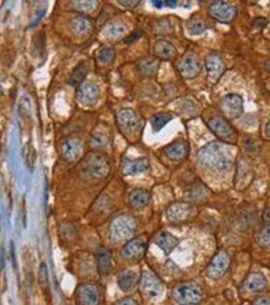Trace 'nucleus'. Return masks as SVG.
<instances>
[{
  "instance_id": "2f4dec72",
  "label": "nucleus",
  "mask_w": 270,
  "mask_h": 305,
  "mask_svg": "<svg viewBox=\"0 0 270 305\" xmlns=\"http://www.w3.org/2000/svg\"><path fill=\"white\" fill-rule=\"evenodd\" d=\"M187 29L191 35H200L206 30V23L200 16L194 15L188 20Z\"/></svg>"
},
{
  "instance_id": "9b49d317",
  "label": "nucleus",
  "mask_w": 270,
  "mask_h": 305,
  "mask_svg": "<svg viewBox=\"0 0 270 305\" xmlns=\"http://www.w3.org/2000/svg\"><path fill=\"white\" fill-rule=\"evenodd\" d=\"M208 14L218 21L230 22L237 15V8L225 1H214L208 7Z\"/></svg>"
},
{
  "instance_id": "0eeeda50",
  "label": "nucleus",
  "mask_w": 270,
  "mask_h": 305,
  "mask_svg": "<svg viewBox=\"0 0 270 305\" xmlns=\"http://www.w3.org/2000/svg\"><path fill=\"white\" fill-rule=\"evenodd\" d=\"M84 150L83 139L78 136L71 135L66 137L60 146V152L63 159L69 163L77 161Z\"/></svg>"
},
{
  "instance_id": "79ce46f5",
  "label": "nucleus",
  "mask_w": 270,
  "mask_h": 305,
  "mask_svg": "<svg viewBox=\"0 0 270 305\" xmlns=\"http://www.w3.org/2000/svg\"><path fill=\"white\" fill-rule=\"evenodd\" d=\"M253 305H270V299L262 297V298H259L258 300H256Z\"/></svg>"
},
{
  "instance_id": "aec40b11",
  "label": "nucleus",
  "mask_w": 270,
  "mask_h": 305,
  "mask_svg": "<svg viewBox=\"0 0 270 305\" xmlns=\"http://www.w3.org/2000/svg\"><path fill=\"white\" fill-rule=\"evenodd\" d=\"M153 54L159 60H171L178 54L177 48L168 40H157L153 45Z\"/></svg>"
},
{
  "instance_id": "c9c22d12",
  "label": "nucleus",
  "mask_w": 270,
  "mask_h": 305,
  "mask_svg": "<svg viewBox=\"0 0 270 305\" xmlns=\"http://www.w3.org/2000/svg\"><path fill=\"white\" fill-rule=\"evenodd\" d=\"M191 193V196L193 197L194 200H197V199H202L203 197L206 196L207 194V189L204 185L202 184H198V185H195L192 190L190 191Z\"/></svg>"
},
{
  "instance_id": "a19ab883",
  "label": "nucleus",
  "mask_w": 270,
  "mask_h": 305,
  "mask_svg": "<svg viewBox=\"0 0 270 305\" xmlns=\"http://www.w3.org/2000/svg\"><path fill=\"white\" fill-rule=\"evenodd\" d=\"M114 305H138L137 302L131 299V298H125V299H122V300H119L117 301L116 303H114Z\"/></svg>"
},
{
  "instance_id": "2eb2a0df",
  "label": "nucleus",
  "mask_w": 270,
  "mask_h": 305,
  "mask_svg": "<svg viewBox=\"0 0 270 305\" xmlns=\"http://www.w3.org/2000/svg\"><path fill=\"white\" fill-rule=\"evenodd\" d=\"M229 266H230L229 255L226 251L221 250L213 257V259L209 263L206 269V275L210 279H219L227 272Z\"/></svg>"
},
{
  "instance_id": "5701e85b",
  "label": "nucleus",
  "mask_w": 270,
  "mask_h": 305,
  "mask_svg": "<svg viewBox=\"0 0 270 305\" xmlns=\"http://www.w3.org/2000/svg\"><path fill=\"white\" fill-rule=\"evenodd\" d=\"M188 152L189 146L183 141L174 142L165 148L166 156L172 161H181L188 156Z\"/></svg>"
},
{
  "instance_id": "473e14b6",
  "label": "nucleus",
  "mask_w": 270,
  "mask_h": 305,
  "mask_svg": "<svg viewBox=\"0 0 270 305\" xmlns=\"http://www.w3.org/2000/svg\"><path fill=\"white\" fill-rule=\"evenodd\" d=\"M116 53L113 48L103 47L97 53V59L103 64H111L115 60Z\"/></svg>"
},
{
  "instance_id": "393cba45",
  "label": "nucleus",
  "mask_w": 270,
  "mask_h": 305,
  "mask_svg": "<svg viewBox=\"0 0 270 305\" xmlns=\"http://www.w3.org/2000/svg\"><path fill=\"white\" fill-rule=\"evenodd\" d=\"M267 281L265 276L262 273L256 272V273H251L245 280L244 287L246 291L250 293H255L263 290L266 287Z\"/></svg>"
},
{
  "instance_id": "cd10ccee",
  "label": "nucleus",
  "mask_w": 270,
  "mask_h": 305,
  "mask_svg": "<svg viewBox=\"0 0 270 305\" xmlns=\"http://www.w3.org/2000/svg\"><path fill=\"white\" fill-rule=\"evenodd\" d=\"M88 73V68L85 62H80L78 63L74 69L72 70L69 80H68V84L72 87H76L78 88L85 81L86 77Z\"/></svg>"
},
{
  "instance_id": "58836bf2",
  "label": "nucleus",
  "mask_w": 270,
  "mask_h": 305,
  "mask_svg": "<svg viewBox=\"0 0 270 305\" xmlns=\"http://www.w3.org/2000/svg\"><path fill=\"white\" fill-rule=\"evenodd\" d=\"M122 6H124V7H126V8H134L136 7L139 3H140V1H138V0H133V1H118Z\"/></svg>"
},
{
  "instance_id": "4be33fe9",
  "label": "nucleus",
  "mask_w": 270,
  "mask_h": 305,
  "mask_svg": "<svg viewBox=\"0 0 270 305\" xmlns=\"http://www.w3.org/2000/svg\"><path fill=\"white\" fill-rule=\"evenodd\" d=\"M96 259H97L98 271H99L100 275H102V276L109 275V273L112 269L111 251L106 247H100V248H98V250L96 252Z\"/></svg>"
},
{
  "instance_id": "f8f14e48",
  "label": "nucleus",
  "mask_w": 270,
  "mask_h": 305,
  "mask_svg": "<svg viewBox=\"0 0 270 305\" xmlns=\"http://www.w3.org/2000/svg\"><path fill=\"white\" fill-rule=\"evenodd\" d=\"M207 126L209 130L221 140L231 141L236 137V131L230 124V122L221 116H214L207 120Z\"/></svg>"
},
{
  "instance_id": "c756f323",
  "label": "nucleus",
  "mask_w": 270,
  "mask_h": 305,
  "mask_svg": "<svg viewBox=\"0 0 270 305\" xmlns=\"http://www.w3.org/2000/svg\"><path fill=\"white\" fill-rule=\"evenodd\" d=\"M173 119V115L168 112H159L150 118V124L154 132L160 131L167 123Z\"/></svg>"
},
{
  "instance_id": "ea45409f",
  "label": "nucleus",
  "mask_w": 270,
  "mask_h": 305,
  "mask_svg": "<svg viewBox=\"0 0 270 305\" xmlns=\"http://www.w3.org/2000/svg\"><path fill=\"white\" fill-rule=\"evenodd\" d=\"M266 23H267L266 19L262 18V17H258L254 21V26L256 27V29H262V28H264L266 26Z\"/></svg>"
},
{
  "instance_id": "a878e982",
  "label": "nucleus",
  "mask_w": 270,
  "mask_h": 305,
  "mask_svg": "<svg viewBox=\"0 0 270 305\" xmlns=\"http://www.w3.org/2000/svg\"><path fill=\"white\" fill-rule=\"evenodd\" d=\"M149 199H150V193L147 190L142 188H135L128 195L129 205L135 210H140L145 208L148 205Z\"/></svg>"
},
{
  "instance_id": "a211bd4d",
  "label": "nucleus",
  "mask_w": 270,
  "mask_h": 305,
  "mask_svg": "<svg viewBox=\"0 0 270 305\" xmlns=\"http://www.w3.org/2000/svg\"><path fill=\"white\" fill-rule=\"evenodd\" d=\"M150 167L147 158H138L136 160L125 159L121 165V171L124 176H132L147 171Z\"/></svg>"
},
{
  "instance_id": "dca6fc26",
  "label": "nucleus",
  "mask_w": 270,
  "mask_h": 305,
  "mask_svg": "<svg viewBox=\"0 0 270 305\" xmlns=\"http://www.w3.org/2000/svg\"><path fill=\"white\" fill-rule=\"evenodd\" d=\"M191 213V206L186 201H176L169 206L166 211L167 219L171 222H182Z\"/></svg>"
},
{
  "instance_id": "49530a36",
  "label": "nucleus",
  "mask_w": 270,
  "mask_h": 305,
  "mask_svg": "<svg viewBox=\"0 0 270 305\" xmlns=\"http://www.w3.org/2000/svg\"><path fill=\"white\" fill-rule=\"evenodd\" d=\"M264 67H265V69H266L267 71H270V59H267V60L265 61V63H264Z\"/></svg>"
},
{
  "instance_id": "6ab92c4d",
  "label": "nucleus",
  "mask_w": 270,
  "mask_h": 305,
  "mask_svg": "<svg viewBox=\"0 0 270 305\" xmlns=\"http://www.w3.org/2000/svg\"><path fill=\"white\" fill-rule=\"evenodd\" d=\"M69 29L77 36L88 35L94 28V22L91 17L86 14H77L69 20Z\"/></svg>"
},
{
  "instance_id": "4468645a",
  "label": "nucleus",
  "mask_w": 270,
  "mask_h": 305,
  "mask_svg": "<svg viewBox=\"0 0 270 305\" xmlns=\"http://www.w3.org/2000/svg\"><path fill=\"white\" fill-rule=\"evenodd\" d=\"M179 74L184 80L195 79L201 71V64L198 58L192 54L185 55L177 65Z\"/></svg>"
},
{
  "instance_id": "b1692460",
  "label": "nucleus",
  "mask_w": 270,
  "mask_h": 305,
  "mask_svg": "<svg viewBox=\"0 0 270 305\" xmlns=\"http://www.w3.org/2000/svg\"><path fill=\"white\" fill-rule=\"evenodd\" d=\"M160 61L156 57H145L138 61L137 69L142 77L150 78L157 73Z\"/></svg>"
},
{
  "instance_id": "37998d69",
  "label": "nucleus",
  "mask_w": 270,
  "mask_h": 305,
  "mask_svg": "<svg viewBox=\"0 0 270 305\" xmlns=\"http://www.w3.org/2000/svg\"><path fill=\"white\" fill-rule=\"evenodd\" d=\"M263 220L266 225H270V208H267L263 213Z\"/></svg>"
},
{
  "instance_id": "a18cd8bd",
  "label": "nucleus",
  "mask_w": 270,
  "mask_h": 305,
  "mask_svg": "<svg viewBox=\"0 0 270 305\" xmlns=\"http://www.w3.org/2000/svg\"><path fill=\"white\" fill-rule=\"evenodd\" d=\"M152 3H153V5L155 6V7H157V8H160L161 6H163V4H164V1H155V0H153L152 1Z\"/></svg>"
},
{
  "instance_id": "39448f33",
  "label": "nucleus",
  "mask_w": 270,
  "mask_h": 305,
  "mask_svg": "<svg viewBox=\"0 0 270 305\" xmlns=\"http://www.w3.org/2000/svg\"><path fill=\"white\" fill-rule=\"evenodd\" d=\"M164 285L161 281L151 272L144 271L140 278V290L142 294L150 300L157 299L163 293Z\"/></svg>"
},
{
  "instance_id": "e433bc0d",
  "label": "nucleus",
  "mask_w": 270,
  "mask_h": 305,
  "mask_svg": "<svg viewBox=\"0 0 270 305\" xmlns=\"http://www.w3.org/2000/svg\"><path fill=\"white\" fill-rule=\"evenodd\" d=\"M39 281L42 285L48 284V269L44 263L41 264L39 269Z\"/></svg>"
},
{
  "instance_id": "423d86ee",
  "label": "nucleus",
  "mask_w": 270,
  "mask_h": 305,
  "mask_svg": "<svg viewBox=\"0 0 270 305\" xmlns=\"http://www.w3.org/2000/svg\"><path fill=\"white\" fill-rule=\"evenodd\" d=\"M220 108L227 119H237L244 111V100L238 94H229L220 101Z\"/></svg>"
},
{
  "instance_id": "72a5a7b5",
  "label": "nucleus",
  "mask_w": 270,
  "mask_h": 305,
  "mask_svg": "<svg viewBox=\"0 0 270 305\" xmlns=\"http://www.w3.org/2000/svg\"><path fill=\"white\" fill-rule=\"evenodd\" d=\"M71 7L80 13L93 12L98 7L97 1H73Z\"/></svg>"
},
{
  "instance_id": "bb28decb",
  "label": "nucleus",
  "mask_w": 270,
  "mask_h": 305,
  "mask_svg": "<svg viewBox=\"0 0 270 305\" xmlns=\"http://www.w3.org/2000/svg\"><path fill=\"white\" fill-rule=\"evenodd\" d=\"M138 282V276L134 271L127 270L122 272L117 279V283L119 288L123 292H129L131 291Z\"/></svg>"
},
{
  "instance_id": "9d476101",
  "label": "nucleus",
  "mask_w": 270,
  "mask_h": 305,
  "mask_svg": "<svg viewBox=\"0 0 270 305\" xmlns=\"http://www.w3.org/2000/svg\"><path fill=\"white\" fill-rule=\"evenodd\" d=\"M75 300L77 305H99L101 302L100 290L92 283L80 284L75 291Z\"/></svg>"
},
{
  "instance_id": "4c0bfd02",
  "label": "nucleus",
  "mask_w": 270,
  "mask_h": 305,
  "mask_svg": "<svg viewBox=\"0 0 270 305\" xmlns=\"http://www.w3.org/2000/svg\"><path fill=\"white\" fill-rule=\"evenodd\" d=\"M142 35H143V33H142L141 31H137V32H134V33L130 34L128 37H126V38L123 40V42H124L125 44H127V45L132 44V43H134L135 41H137L138 39H140V38L142 37Z\"/></svg>"
},
{
  "instance_id": "f3484780",
  "label": "nucleus",
  "mask_w": 270,
  "mask_h": 305,
  "mask_svg": "<svg viewBox=\"0 0 270 305\" xmlns=\"http://www.w3.org/2000/svg\"><path fill=\"white\" fill-rule=\"evenodd\" d=\"M145 251V244L140 239H132L128 241L121 250V256L128 262L139 261Z\"/></svg>"
},
{
  "instance_id": "7c9ffc66",
  "label": "nucleus",
  "mask_w": 270,
  "mask_h": 305,
  "mask_svg": "<svg viewBox=\"0 0 270 305\" xmlns=\"http://www.w3.org/2000/svg\"><path fill=\"white\" fill-rule=\"evenodd\" d=\"M110 143V136L108 133L101 131V130H96L91 137V145L94 148H104Z\"/></svg>"
},
{
  "instance_id": "f704fd0d",
  "label": "nucleus",
  "mask_w": 270,
  "mask_h": 305,
  "mask_svg": "<svg viewBox=\"0 0 270 305\" xmlns=\"http://www.w3.org/2000/svg\"><path fill=\"white\" fill-rule=\"evenodd\" d=\"M257 242L262 247H268L270 245V225H265L257 236Z\"/></svg>"
},
{
  "instance_id": "ddd939ff",
  "label": "nucleus",
  "mask_w": 270,
  "mask_h": 305,
  "mask_svg": "<svg viewBox=\"0 0 270 305\" xmlns=\"http://www.w3.org/2000/svg\"><path fill=\"white\" fill-rule=\"evenodd\" d=\"M205 68L208 80L211 83H217L226 71V62L219 53H209L205 57Z\"/></svg>"
},
{
  "instance_id": "c03bdc74",
  "label": "nucleus",
  "mask_w": 270,
  "mask_h": 305,
  "mask_svg": "<svg viewBox=\"0 0 270 305\" xmlns=\"http://www.w3.org/2000/svg\"><path fill=\"white\" fill-rule=\"evenodd\" d=\"M164 4L171 7V8H175L177 6V1H165Z\"/></svg>"
},
{
  "instance_id": "c85d7f7f",
  "label": "nucleus",
  "mask_w": 270,
  "mask_h": 305,
  "mask_svg": "<svg viewBox=\"0 0 270 305\" xmlns=\"http://www.w3.org/2000/svg\"><path fill=\"white\" fill-rule=\"evenodd\" d=\"M126 33V27L122 22H111L103 31V34L107 39L115 40L122 37Z\"/></svg>"
},
{
  "instance_id": "412c9836",
  "label": "nucleus",
  "mask_w": 270,
  "mask_h": 305,
  "mask_svg": "<svg viewBox=\"0 0 270 305\" xmlns=\"http://www.w3.org/2000/svg\"><path fill=\"white\" fill-rule=\"evenodd\" d=\"M179 239L168 231H160L154 237V243L169 256L179 244Z\"/></svg>"
},
{
  "instance_id": "f257e3e1",
  "label": "nucleus",
  "mask_w": 270,
  "mask_h": 305,
  "mask_svg": "<svg viewBox=\"0 0 270 305\" xmlns=\"http://www.w3.org/2000/svg\"><path fill=\"white\" fill-rule=\"evenodd\" d=\"M197 162L207 170L215 172L228 171L234 163L230 145L221 142H210L197 152Z\"/></svg>"
},
{
  "instance_id": "20e7f679",
  "label": "nucleus",
  "mask_w": 270,
  "mask_h": 305,
  "mask_svg": "<svg viewBox=\"0 0 270 305\" xmlns=\"http://www.w3.org/2000/svg\"><path fill=\"white\" fill-rule=\"evenodd\" d=\"M173 298L178 304H197L202 299V289L195 283H180L173 289Z\"/></svg>"
},
{
  "instance_id": "7ed1b4c3",
  "label": "nucleus",
  "mask_w": 270,
  "mask_h": 305,
  "mask_svg": "<svg viewBox=\"0 0 270 305\" xmlns=\"http://www.w3.org/2000/svg\"><path fill=\"white\" fill-rule=\"evenodd\" d=\"M137 224L134 218L129 215L116 217L110 226V237L115 242H122L129 239L136 231Z\"/></svg>"
},
{
  "instance_id": "de8ad7c7",
  "label": "nucleus",
  "mask_w": 270,
  "mask_h": 305,
  "mask_svg": "<svg viewBox=\"0 0 270 305\" xmlns=\"http://www.w3.org/2000/svg\"><path fill=\"white\" fill-rule=\"evenodd\" d=\"M265 133L266 135L270 138V121H268V123L266 124V128H265Z\"/></svg>"
},
{
  "instance_id": "f03ea898",
  "label": "nucleus",
  "mask_w": 270,
  "mask_h": 305,
  "mask_svg": "<svg viewBox=\"0 0 270 305\" xmlns=\"http://www.w3.org/2000/svg\"><path fill=\"white\" fill-rule=\"evenodd\" d=\"M110 170V160L102 152H89L83 159L80 165L82 174L93 179H103L107 177Z\"/></svg>"
},
{
  "instance_id": "1a4fd4ad",
  "label": "nucleus",
  "mask_w": 270,
  "mask_h": 305,
  "mask_svg": "<svg viewBox=\"0 0 270 305\" xmlns=\"http://www.w3.org/2000/svg\"><path fill=\"white\" fill-rule=\"evenodd\" d=\"M100 99V88L93 82H84L76 90V100L85 107L95 106Z\"/></svg>"
},
{
  "instance_id": "6e6552de",
  "label": "nucleus",
  "mask_w": 270,
  "mask_h": 305,
  "mask_svg": "<svg viewBox=\"0 0 270 305\" xmlns=\"http://www.w3.org/2000/svg\"><path fill=\"white\" fill-rule=\"evenodd\" d=\"M117 124L121 133L125 136L134 135L139 126V117L132 108H123L118 111Z\"/></svg>"
}]
</instances>
